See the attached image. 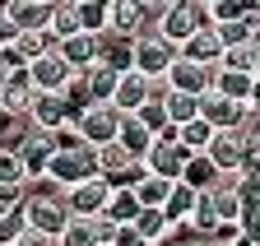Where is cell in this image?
<instances>
[{"instance_id": "obj_1", "label": "cell", "mask_w": 260, "mask_h": 246, "mask_svg": "<svg viewBox=\"0 0 260 246\" xmlns=\"http://www.w3.org/2000/svg\"><path fill=\"white\" fill-rule=\"evenodd\" d=\"M200 28H214L205 0H172V5L162 10V19H158V38L172 42V47H181L190 33H200Z\"/></svg>"}, {"instance_id": "obj_2", "label": "cell", "mask_w": 260, "mask_h": 246, "mask_svg": "<svg viewBox=\"0 0 260 246\" xmlns=\"http://www.w3.org/2000/svg\"><path fill=\"white\" fill-rule=\"evenodd\" d=\"M255 153H260V139H246L242 130H214L205 144V158L218 172H242L246 158H255Z\"/></svg>"}, {"instance_id": "obj_3", "label": "cell", "mask_w": 260, "mask_h": 246, "mask_svg": "<svg viewBox=\"0 0 260 246\" xmlns=\"http://www.w3.org/2000/svg\"><path fill=\"white\" fill-rule=\"evenodd\" d=\"M51 186H75V181H88L98 177V163H93V149L88 144H75V149H56L51 158H47V172H42Z\"/></svg>"}, {"instance_id": "obj_4", "label": "cell", "mask_w": 260, "mask_h": 246, "mask_svg": "<svg viewBox=\"0 0 260 246\" xmlns=\"http://www.w3.org/2000/svg\"><path fill=\"white\" fill-rule=\"evenodd\" d=\"M116 126H121V112H116L112 102H88V107L75 116V135H79V144H88V149L112 144V139H116Z\"/></svg>"}, {"instance_id": "obj_5", "label": "cell", "mask_w": 260, "mask_h": 246, "mask_svg": "<svg viewBox=\"0 0 260 246\" xmlns=\"http://www.w3.org/2000/svg\"><path fill=\"white\" fill-rule=\"evenodd\" d=\"M107 195H112V186H107L103 177L75 181V186H65V191H60L65 214H70V219H98V214H103V204H107Z\"/></svg>"}, {"instance_id": "obj_6", "label": "cell", "mask_w": 260, "mask_h": 246, "mask_svg": "<svg viewBox=\"0 0 260 246\" xmlns=\"http://www.w3.org/2000/svg\"><path fill=\"white\" fill-rule=\"evenodd\" d=\"M172 60H177V47L162 42L158 33H144L130 42V70H140V75H168Z\"/></svg>"}, {"instance_id": "obj_7", "label": "cell", "mask_w": 260, "mask_h": 246, "mask_svg": "<svg viewBox=\"0 0 260 246\" xmlns=\"http://www.w3.org/2000/svg\"><path fill=\"white\" fill-rule=\"evenodd\" d=\"M70 75H75V70L56 56V47H51V51H42L38 60H28V65H23V79L32 84V93H60V88L70 84Z\"/></svg>"}, {"instance_id": "obj_8", "label": "cell", "mask_w": 260, "mask_h": 246, "mask_svg": "<svg viewBox=\"0 0 260 246\" xmlns=\"http://www.w3.org/2000/svg\"><path fill=\"white\" fill-rule=\"evenodd\" d=\"M260 102H233V98H223V93H205L200 98V121L209 130H242V121L246 112H255Z\"/></svg>"}, {"instance_id": "obj_9", "label": "cell", "mask_w": 260, "mask_h": 246, "mask_svg": "<svg viewBox=\"0 0 260 246\" xmlns=\"http://www.w3.org/2000/svg\"><path fill=\"white\" fill-rule=\"evenodd\" d=\"M181 163H186V153L177 149L172 130H162V135H153V144L144 149V158H140V167H144V172H153V177H168V181H177Z\"/></svg>"}, {"instance_id": "obj_10", "label": "cell", "mask_w": 260, "mask_h": 246, "mask_svg": "<svg viewBox=\"0 0 260 246\" xmlns=\"http://www.w3.org/2000/svg\"><path fill=\"white\" fill-rule=\"evenodd\" d=\"M162 79H168V88H172V93L205 98V93H209V84H214V65H190V60H181V56H177Z\"/></svg>"}, {"instance_id": "obj_11", "label": "cell", "mask_w": 260, "mask_h": 246, "mask_svg": "<svg viewBox=\"0 0 260 246\" xmlns=\"http://www.w3.org/2000/svg\"><path fill=\"white\" fill-rule=\"evenodd\" d=\"M209 93H223V98H233V102H260V75L214 65V84H209Z\"/></svg>"}, {"instance_id": "obj_12", "label": "cell", "mask_w": 260, "mask_h": 246, "mask_svg": "<svg viewBox=\"0 0 260 246\" xmlns=\"http://www.w3.org/2000/svg\"><path fill=\"white\" fill-rule=\"evenodd\" d=\"M14 153H19V163H23V177H28V181H38V177L47 172V158L56 153L51 130H28V135H23V144H19Z\"/></svg>"}, {"instance_id": "obj_13", "label": "cell", "mask_w": 260, "mask_h": 246, "mask_svg": "<svg viewBox=\"0 0 260 246\" xmlns=\"http://www.w3.org/2000/svg\"><path fill=\"white\" fill-rule=\"evenodd\" d=\"M23 116L32 121V130H60V126H70V112H65L60 93H32V102H28Z\"/></svg>"}, {"instance_id": "obj_14", "label": "cell", "mask_w": 260, "mask_h": 246, "mask_svg": "<svg viewBox=\"0 0 260 246\" xmlns=\"http://www.w3.org/2000/svg\"><path fill=\"white\" fill-rule=\"evenodd\" d=\"M56 56L70 65L75 75H84L93 60H98V38L93 33H75V38H65V42H56Z\"/></svg>"}, {"instance_id": "obj_15", "label": "cell", "mask_w": 260, "mask_h": 246, "mask_svg": "<svg viewBox=\"0 0 260 246\" xmlns=\"http://www.w3.org/2000/svg\"><path fill=\"white\" fill-rule=\"evenodd\" d=\"M177 56L190 60V65H218L223 47H218V38H214V28H200V33H190V38L177 47Z\"/></svg>"}, {"instance_id": "obj_16", "label": "cell", "mask_w": 260, "mask_h": 246, "mask_svg": "<svg viewBox=\"0 0 260 246\" xmlns=\"http://www.w3.org/2000/svg\"><path fill=\"white\" fill-rule=\"evenodd\" d=\"M51 5H28V0H5V19L14 33H42Z\"/></svg>"}, {"instance_id": "obj_17", "label": "cell", "mask_w": 260, "mask_h": 246, "mask_svg": "<svg viewBox=\"0 0 260 246\" xmlns=\"http://www.w3.org/2000/svg\"><path fill=\"white\" fill-rule=\"evenodd\" d=\"M255 33H260V14H242V19H228V23H218V28H214V38H218V47H223V51H228V47L260 42Z\"/></svg>"}, {"instance_id": "obj_18", "label": "cell", "mask_w": 260, "mask_h": 246, "mask_svg": "<svg viewBox=\"0 0 260 246\" xmlns=\"http://www.w3.org/2000/svg\"><path fill=\"white\" fill-rule=\"evenodd\" d=\"M177 181H181V186H190L195 195H200V191H209L214 181H218V167L205 158V153H186V163H181Z\"/></svg>"}, {"instance_id": "obj_19", "label": "cell", "mask_w": 260, "mask_h": 246, "mask_svg": "<svg viewBox=\"0 0 260 246\" xmlns=\"http://www.w3.org/2000/svg\"><path fill=\"white\" fill-rule=\"evenodd\" d=\"M168 191H172V181H168V177H153V172H144L135 186H130V195H135V204H140V209H162Z\"/></svg>"}, {"instance_id": "obj_20", "label": "cell", "mask_w": 260, "mask_h": 246, "mask_svg": "<svg viewBox=\"0 0 260 246\" xmlns=\"http://www.w3.org/2000/svg\"><path fill=\"white\" fill-rule=\"evenodd\" d=\"M98 38V65L107 70H130V42L116 33H93Z\"/></svg>"}, {"instance_id": "obj_21", "label": "cell", "mask_w": 260, "mask_h": 246, "mask_svg": "<svg viewBox=\"0 0 260 246\" xmlns=\"http://www.w3.org/2000/svg\"><path fill=\"white\" fill-rule=\"evenodd\" d=\"M28 102H32V84L23 79V70H14V75L5 79V88H0V112L23 116V112H28Z\"/></svg>"}, {"instance_id": "obj_22", "label": "cell", "mask_w": 260, "mask_h": 246, "mask_svg": "<svg viewBox=\"0 0 260 246\" xmlns=\"http://www.w3.org/2000/svg\"><path fill=\"white\" fill-rule=\"evenodd\" d=\"M116 144H121V149H125V153H130L135 163H140V158H144V149L153 144V135L140 126L135 116H121V126H116Z\"/></svg>"}, {"instance_id": "obj_23", "label": "cell", "mask_w": 260, "mask_h": 246, "mask_svg": "<svg viewBox=\"0 0 260 246\" xmlns=\"http://www.w3.org/2000/svg\"><path fill=\"white\" fill-rule=\"evenodd\" d=\"M130 228H135L149 246H158V241H168V232H172V223H168V214L162 209H140L135 219H130Z\"/></svg>"}, {"instance_id": "obj_24", "label": "cell", "mask_w": 260, "mask_h": 246, "mask_svg": "<svg viewBox=\"0 0 260 246\" xmlns=\"http://www.w3.org/2000/svg\"><path fill=\"white\" fill-rule=\"evenodd\" d=\"M116 75H121V70H107V65H98V60H93V65L79 75V79H84V88H88V102H112Z\"/></svg>"}, {"instance_id": "obj_25", "label": "cell", "mask_w": 260, "mask_h": 246, "mask_svg": "<svg viewBox=\"0 0 260 246\" xmlns=\"http://www.w3.org/2000/svg\"><path fill=\"white\" fill-rule=\"evenodd\" d=\"M140 214V204H135V195H130V186H112V195H107V204H103V219L107 223H130Z\"/></svg>"}, {"instance_id": "obj_26", "label": "cell", "mask_w": 260, "mask_h": 246, "mask_svg": "<svg viewBox=\"0 0 260 246\" xmlns=\"http://www.w3.org/2000/svg\"><path fill=\"white\" fill-rule=\"evenodd\" d=\"M209 135H214V130L205 126L200 116H195V121H186V126H172V139H177V149H181V153H205Z\"/></svg>"}, {"instance_id": "obj_27", "label": "cell", "mask_w": 260, "mask_h": 246, "mask_svg": "<svg viewBox=\"0 0 260 246\" xmlns=\"http://www.w3.org/2000/svg\"><path fill=\"white\" fill-rule=\"evenodd\" d=\"M190 209H195V191L181 186V181H172L168 200H162V214H168V223H190Z\"/></svg>"}, {"instance_id": "obj_28", "label": "cell", "mask_w": 260, "mask_h": 246, "mask_svg": "<svg viewBox=\"0 0 260 246\" xmlns=\"http://www.w3.org/2000/svg\"><path fill=\"white\" fill-rule=\"evenodd\" d=\"M218 65H223V70H251V75H260V42L228 47V51L218 56Z\"/></svg>"}, {"instance_id": "obj_29", "label": "cell", "mask_w": 260, "mask_h": 246, "mask_svg": "<svg viewBox=\"0 0 260 246\" xmlns=\"http://www.w3.org/2000/svg\"><path fill=\"white\" fill-rule=\"evenodd\" d=\"M162 112H168V126H186V121L200 116V98H190V93H168V98H162Z\"/></svg>"}, {"instance_id": "obj_30", "label": "cell", "mask_w": 260, "mask_h": 246, "mask_svg": "<svg viewBox=\"0 0 260 246\" xmlns=\"http://www.w3.org/2000/svg\"><path fill=\"white\" fill-rule=\"evenodd\" d=\"M56 246H98V232H93V219H70L60 232H56Z\"/></svg>"}, {"instance_id": "obj_31", "label": "cell", "mask_w": 260, "mask_h": 246, "mask_svg": "<svg viewBox=\"0 0 260 246\" xmlns=\"http://www.w3.org/2000/svg\"><path fill=\"white\" fill-rule=\"evenodd\" d=\"M0 186H28L19 153H14V149H5V144H0Z\"/></svg>"}, {"instance_id": "obj_32", "label": "cell", "mask_w": 260, "mask_h": 246, "mask_svg": "<svg viewBox=\"0 0 260 246\" xmlns=\"http://www.w3.org/2000/svg\"><path fill=\"white\" fill-rule=\"evenodd\" d=\"M10 246H56V237H51V232H38V228H28V223H23V232H19Z\"/></svg>"}, {"instance_id": "obj_33", "label": "cell", "mask_w": 260, "mask_h": 246, "mask_svg": "<svg viewBox=\"0 0 260 246\" xmlns=\"http://www.w3.org/2000/svg\"><path fill=\"white\" fill-rule=\"evenodd\" d=\"M107 246H149V241H144L135 228H130V223H121V228L112 232V241H107Z\"/></svg>"}, {"instance_id": "obj_34", "label": "cell", "mask_w": 260, "mask_h": 246, "mask_svg": "<svg viewBox=\"0 0 260 246\" xmlns=\"http://www.w3.org/2000/svg\"><path fill=\"white\" fill-rule=\"evenodd\" d=\"M228 246H255V232H237V237L228 241Z\"/></svg>"}, {"instance_id": "obj_35", "label": "cell", "mask_w": 260, "mask_h": 246, "mask_svg": "<svg viewBox=\"0 0 260 246\" xmlns=\"http://www.w3.org/2000/svg\"><path fill=\"white\" fill-rule=\"evenodd\" d=\"M158 246H190V241H172V237H168V241H158Z\"/></svg>"}, {"instance_id": "obj_36", "label": "cell", "mask_w": 260, "mask_h": 246, "mask_svg": "<svg viewBox=\"0 0 260 246\" xmlns=\"http://www.w3.org/2000/svg\"><path fill=\"white\" fill-rule=\"evenodd\" d=\"M5 79H10V70H5V65H0V88H5Z\"/></svg>"}, {"instance_id": "obj_37", "label": "cell", "mask_w": 260, "mask_h": 246, "mask_svg": "<svg viewBox=\"0 0 260 246\" xmlns=\"http://www.w3.org/2000/svg\"><path fill=\"white\" fill-rule=\"evenodd\" d=\"M28 5H51V0H28Z\"/></svg>"}, {"instance_id": "obj_38", "label": "cell", "mask_w": 260, "mask_h": 246, "mask_svg": "<svg viewBox=\"0 0 260 246\" xmlns=\"http://www.w3.org/2000/svg\"><path fill=\"white\" fill-rule=\"evenodd\" d=\"M75 5H88V0H75Z\"/></svg>"}, {"instance_id": "obj_39", "label": "cell", "mask_w": 260, "mask_h": 246, "mask_svg": "<svg viewBox=\"0 0 260 246\" xmlns=\"http://www.w3.org/2000/svg\"><path fill=\"white\" fill-rule=\"evenodd\" d=\"M205 246H218V241H205Z\"/></svg>"}]
</instances>
